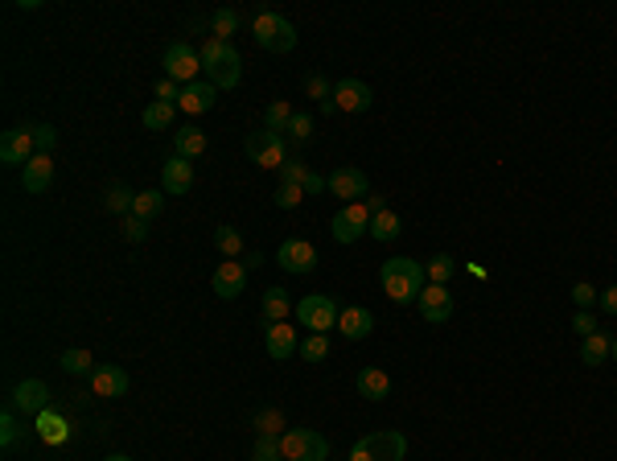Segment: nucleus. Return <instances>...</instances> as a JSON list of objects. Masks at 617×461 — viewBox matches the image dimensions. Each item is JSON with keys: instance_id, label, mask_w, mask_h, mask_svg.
<instances>
[{"instance_id": "obj_39", "label": "nucleus", "mask_w": 617, "mask_h": 461, "mask_svg": "<svg viewBox=\"0 0 617 461\" xmlns=\"http://www.w3.org/2000/svg\"><path fill=\"white\" fill-rule=\"evenodd\" d=\"M305 437H308V429H288L284 437H280V453H284V461H300Z\"/></svg>"}, {"instance_id": "obj_37", "label": "nucleus", "mask_w": 617, "mask_h": 461, "mask_svg": "<svg viewBox=\"0 0 617 461\" xmlns=\"http://www.w3.org/2000/svg\"><path fill=\"white\" fill-rule=\"evenodd\" d=\"M300 354H305L308 363H321V358H330V338H325V333H308L305 342H300Z\"/></svg>"}, {"instance_id": "obj_8", "label": "nucleus", "mask_w": 617, "mask_h": 461, "mask_svg": "<svg viewBox=\"0 0 617 461\" xmlns=\"http://www.w3.org/2000/svg\"><path fill=\"white\" fill-rule=\"evenodd\" d=\"M243 149H247V157L259 165V169H276L280 173V165L288 161V149H284V136H276V132H247V140H243Z\"/></svg>"}, {"instance_id": "obj_44", "label": "nucleus", "mask_w": 617, "mask_h": 461, "mask_svg": "<svg viewBox=\"0 0 617 461\" xmlns=\"http://www.w3.org/2000/svg\"><path fill=\"white\" fill-rule=\"evenodd\" d=\"M305 91H308V99H317V108L325 103V99H333V83L325 75H308Z\"/></svg>"}, {"instance_id": "obj_45", "label": "nucleus", "mask_w": 617, "mask_h": 461, "mask_svg": "<svg viewBox=\"0 0 617 461\" xmlns=\"http://www.w3.org/2000/svg\"><path fill=\"white\" fill-rule=\"evenodd\" d=\"M288 136L297 140V144L313 140V116H308V111H297V116H292V124H288Z\"/></svg>"}, {"instance_id": "obj_34", "label": "nucleus", "mask_w": 617, "mask_h": 461, "mask_svg": "<svg viewBox=\"0 0 617 461\" xmlns=\"http://www.w3.org/2000/svg\"><path fill=\"white\" fill-rule=\"evenodd\" d=\"M234 29H239V12L234 9H218L210 17V37H218V42H231Z\"/></svg>"}, {"instance_id": "obj_40", "label": "nucleus", "mask_w": 617, "mask_h": 461, "mask_svg": "<svg viewBox=\"0 0 617 461\" xmlns=\"http://www.w3.org/2000/svg\"><path fill=\"white\" fill-rule=\"evenodd\" d=\"M330 457V440L321 437V432H313L308 429V437H305V449H300V461H325Z\"/></svg>"}, {"instance_id": "obj_7", "label": "nucleus", "mask_w": 617, "mask_h": 461, "mask_svg": "<svg viewBox=\"0 0 617 461\" xmlns=\"http://www.w3.org/2000/svg\"><path fill=\"white\" fill-rule=\"evenodd\" d=\"M330 235L338 239L341 247H350V243H358L362 235H371V206L366 202L341 206L338 215H333V223H330Z\"/></svg>"}, {"instance_id": "obj_19", "label": "nucleus", "mask_w": 617, "mask_h": 461, "mask_svg": "<svg viewBox=\"0 0 617 461\" xmlns=\"http://www.w3.org/2000/svg\"><path fill=\"white\" fill-rule=\"evenodd\" d=\"M193 185V165L185 157H169L160 165V193H190Z\"/></svg>"}, {"instance_id": "obj_22", "label": "nucleus", "mask_w": 617, "mask_h": 461, "mask_svg": "<svg viewBox=\"0 0 617 461\" xmlns=\"http://www.w3.org/2000/svg\"><path fill=\"white\" fill-rule=\"evenodd\" d=\"M354 383H358V396L371 399V404H379V399L391 396V375H387V371H379V366H362Z\"/></svg>"}, {"instance_id": "obj_50", "label": "nucleus", "mask_w": 617, "mask_h": 461, "mask_svg": "<svg viewBox=\"0 0 617 461\" xmlns=\"http://www.w3.org/2000/svg\"><path fill=\"white\" fill-rule=\"evenodd\" d=\"M181 95V83H173V78H157V99L160 103H177Z\"/></svg>"}, {"instance_id": "obj_53", "label": "nucleus", "mask_w": 617, "mask_h": 461, "mask_svg": "<svg viewBox=\"0 0 617 461\" xmlns=\"http://www.w3.org/2000/svg\"><path fill=\"white\" fill-rule=\"evenodd\" d=\"M239 264H243V268H259V264H264V256H259V251H243V259H239Z\"/></svg>"}, {"instance_id": "obj_2", "label": "nucleus", "mask_w": 617, "mask_h": 461, "mask_svg": "<svg viewBox=\"0 0 617 461\" xmlns=\"http://www.w3.org/2000/svg\"><path fill=\"white\" fill-rule=\"evenodd\" d=\"M198 54H202L206 83H214L218 91H231V86H239V78H243V58H239V50H234L231 42L206 37V45L198 50Z\"/></svg>"}, {"instance_id": "obj_29", "label": "nucleus", "mask_w": 617, "mask_h": 461, "mask_svg": "<svg viewBox=\"0 0 617 461\" xmlns=\"http://www.w3.org/2000/svg\"><path fill=\"white\" fill-rule=\"evenodd\" d=\"M173 116H177V103H160V99H152L140 119H144V128L149 132H160V128H169L173 124Z\"/></svg>"}, {"instance_id": "obj_42", "label": "nucleus", "mask_w": 617, "mask_h": 461, "mask_svg": "<svg viewBox=\"0 0 617 461\" xmlns=\"http://www.w3.org/2000/svg\"><path fill=\"white\" fill-rule=\"evenodd\" d=\"M251 461H284V453H280V437H256Z\"/></svg>"}, {"instance_id": "obj_32", "label": "nucleus", "mask_w": 617, "mask_h": 461, "mask_svg": "<svg viewBox=\"0 0 617 461\" xmlns=\"http://www.w3.org/2000/svg\"><path fill=\"white\" fill-rule=\"evenodd\" d=\"M160 210H165V193H157V190H140L136 193V206H132V215H136V218L152 223Z\"/></svg>"}, {"instance_id": "obj_12", "label": "nucleus", "mask_w": 617, "mask_h": 461, "mask_svg": "<svg viewBox=\"0 0 617 461\" xmlns=\"http://www.w3.org/2000/svg\"><path fill=\"white\" fill-rule=\"evenodd\" d=\"M330 190L333 198H341V202H362L366 198V190H371V182H366V173L354 169V165H341V169L330 173Z\"/></svg>"}, {"instance_id": "obj_27", "label": "nucleus", "mask_w": 617, "mask_h": 461, "mask_svg": "<svg viewBox=\"0 0 617 461\" xmlns=\"http://www.w3.org/2000/svg\"><path fill=\"white\" fill-rule=\"evenodd\" d=\"M292 116H297V111L288 108V99H272V103H267V111H264V128L276 132V136H284L288 124H292Z\"/></svg>"}, {"instance_id": "obj_33", "label": "nucleus", "mask_w": 617, "mask_h": 461, "mask_svg": "<svg viewBox=\"0 0 617 461\" xmlns=\"http://www.w3.org/2000/svg\"><path fill=\"white\" fill-rule=\"evenodd\" d=\"M214 247L223 251V259H243V235L234 226H218L214 231Z\"/></svg>"}, {"instance_id": "obj_49", "label": "nucleus", "mask_w": 617, "mask_h": 461, "mask_svg": "<svg viewBox=\"0 0 617 461\" xmlns=\"http://www.w3.org/2000/svg\"><path fill=\"white\" fill-rule=\"evenodd\" d=\"M572 330L580 333V338H588V333H596V317L588 309H576L572 313Z\"/></svg>"}, {"instance_id": "obj_26", "label": "nucleus", "mask_w": 617, "mask_h": 461, "mask_svg": "<svg viewBox=\"0 0 617 461\" xmlns=\"http://www.w3.org/2000/svg\"><path fill=\"white\" fill-rule=\"evenodd\" d=\"M609 354H613V338H605L601 330L588 333V338H580V363L585 366H601Z\"/></svg>"}, {"instance_id": "obj_6", "label": "nucleus", "mask_w": 617, "mask_h": 461, "mask_svg": "<svg viewBox=\"0 0 617 461\" xmlns=\"http://www.w3.org/2000/svg\"><path fill=\"white\" fill-rule=\"evenodd\" d=\"M160 66H165V78H173V83H181V86H190V83H198L202 54H198L190 42H169V45H165Z\"/></svg>"}, {"instance_id": "obj_15", "label": "nucleus", "mask_w": 617, "mask_h": 461, "mask_svg": "<svg viewBox=\"0 0 617 461\" xmlns=\"http://www.w3.org/2000/svg\"><path fill=\"white\" fill-rule=\"evenodd\" d=\"M214 99H218V86L206 83V78H198V83L181 86L177 111H185V116H206V111L214 108Z\"/></svg>"}, {"instance_id": "obj_51", "label": "nucleus", "mask_w": 617, "mask_h": 461, "mask_svg": "<svg viewBox=\"0 0 617 461\" xmlns=\"http://www.w3.org/2000/svg\"><path fill=\"white\" fill-rule=\"evenodd\" d=\"M596 305H601V309H605L609 317H617V284H609V289L601 292V297H596Z\"/></svg>"}, {"instance_id": "obj_14", "label": "nucleus", "mask_w": 617, "mask_h": 461, "mask_svg": "<svg viewBox=\"0 0 617 461\" xmlns=\"http://www.w3.org/2000/svg\"><path fill=\"white\" fill-rule=\"evenodd\" d=\"M210 289H214V297L234 300L247 289V268L239 264V259H223V264L214 268V276H210Z\"/></svg>"}, {"instance_id": "obj_52", "label": "nucleus", "mask_w": 617, "mask_h": 461, "mask_svg": "<svg viewBox=\"0 0 617 461\" xmlns=\"http://www.w3.org/2000/svg\"><path fill=\"white\" fill-rule=\"evenodd\" d=\"M321 190H330V177H321V173H308V177H305V198H308V193H321Z\"/></svg>"}, {"instance_id": "obj_3", "label": "nucleus", "mask_w": 617, "mask_h": 461, "mask_svg": "<svg viewBox=\"0 0 617 461\" xmlns=\"http://www.w3.org/2000/svg\"><path fill=\"white\" fill-rule=\"evenodd\" d=\"M251 37H256L264 50H272V54H288L292 45H297V29H292V21L288 17H280V12L264 9L251 17Z\"/></svg>"}, {"instance_id": "obj_1", "label": "nucleus", "mask_w": 617, "mask_h": 461, "mask_svg": "<svg viewBox=\"0 0 617 461\" xmlns=\"http://www.w3.org/2000/svg\"><path fill=\"white\" fill-rule=\"evenodd\" d=\"M379 284H383V292L395 300V305H412V300H420V292H424L428 272H424L420 259L395 256V259H387L383 268H379Z\"/></svg>"}, {"instance_id": "obj_55", "label": "nucleus", "mask_w": 617, "mask_h": 461, "mask_svg": "<svg viewBox=\"0 0 617 461\" xmlns=\"http://www.w3.org/2000/svg\"><path fill=\"white\" fill-rule=\"evenodd\" d=\"M609 358H613V363H617V338H613V354H609Z\"/></svg>"}, {"instance_id": "obj_20", "label": "nucleus", "mask_w": 617, "mask_h": 461, "mask_svg": "<svg viewBox=\"0 0 617 461\" xmlns=\"http://www.w3.org/2000/svg\"><path fill=\"white\" fill-rule=\"evenodd\" d=\"M21 185L25 193H45L53 185V161H50V152H37L29 165L21 169Z\"/></svg>"}, {"instance_id": "obj_36", "label": "nucleus", "mask_w": 617, "mask_h": 461, "mask_svg": "<svg viewBox=\"0 0 617 461\" xmlns=\"http://www.w3.org/2000/svg\"><path fill=\"white\" fill-rule=\"evenodd\" d=\"M453 268H457V264H453V256H445V251H440V256H432L424 264L428 284H448V280H453Z\"/></svg>"}, {"instance_id": "obj_38", "label": "nucleus", "mask_w": 617, "mask_h": 461, "mask_svg": "<svg viewBox=\"0 0 617 461\" xmlns=\"http://www.w3.org/2000/svg\"><path fill=\"white\" fill-rule=\"evenodd\" d=\"M21 420H17V412H4V416H0V445H4V449H12V445H17V440H21Z\"/></svg>"}, {"instance_id": "obj_10", "label": "nucleus", "mask_w": 617, "mask_h": 461, "mask_svg": "<svg viewBox=\"0 0 617 461\" xmlns=\"http://www.w3.org/2000/svg\"><path fill=\"white\" fill-rule=\"evenodd\" d=\"M45 407H50V387L42 379H21V383L12 387V412L37 420Z\"/></svg>"}, {"instance_id": "obj_41", "label": "nucleus", "mask_w": 617, "mask_h": 461, "mask_svg": "<svg viewBox=\"0 0 617 461\" xmlns=\"http://www.w3.org/2000/svg\"><path fill=\"white\" fill-rule=\"evenodd\" d=\"M305 177H308V169L300 157H288V161L280 165V185H305Z\"/></svg>"}, {"instance_id": "obj_30", "label": "nucleus", "mask_w": 617, "mask_h": 461, "mask_svg": "<svg viewBox=\"0 0 617 461\" xmlns=\"http://www.w3.org/2000/svg\"><path fill=\"white\" fill-rule=\"evenodd\" d=\"M58 363H62V371L66 375H91L95 371V358H91V350H83V346H75V350H62L58 354Z\"/></svg>"}, {"instance_id": "obj_21", "label": "nucleus", "mask_w": 617, "mask_h": 461, "mask_svg": "<svg viewBox=\"0 0 617 461\" xmlns=\"http://www.w3.org/2000/svg\"><path fill=\"white\" fill-rule=\"evenodd\" d=\"M338 330L346 333L350 342H362V338H371V330H374V313L362 309V305H350V309H341Z\"/></svg>"}, {"instance_id": "obj_28", "label": "nucleus", "mask_w": 617, "mask_h": 461, "mask_svg": "<svg viewBox=\"0 0 617 461\" xmlns=\"http://www.w3.org/2000/svg\"><path fill=\"white\" fill-rule=\"evenodd\" d=\"M103 206L111 210V215H124L128 218L132 215V206H136V193L128 190V185H107V193H103Z\"/></svg>"}, {"instance_id": "obj_46", "label": "nucleus", "mask_w": 617, "mask_h": 461, "mask_svg": "<svg viewBox=\"0 0 617 461\" xmlns=\"http://www.w3.org/2000/svg\"><path fill=\"white\" fill-rule=\"evenodd\" d=\"M596 297H601V292H596L593 284H588V280H576V284H572V300H576V309H593Z\"/></svg>"}, {"instance_id": "obj_16", "label": "nucleus", "mask_w": 617, "mask_h": 461, "mask_svg": "<svg viewBox=\"0 0 617 461\" xmlns=\"http://www.w3.org/2000/svg\"><path fill=\"white\" fill-rule=\"evenodd\" d=\"M33 157H37V149H33V132L29 128H12L4 132V140H0V161L4 165H29Z\"/></svg>"}, {"instance_id": "obj_11", "label": "nucleus", "mask_w": 617, "mask_h": 461, "mask_svg": "<svg viewBox=\"0 0 617 461\" xmlns=\"http://www.w3.org/2000/svg\"><path fill=\"white\" fill-rule=\"evenodd\" d=\"M333 103H338V111L362 116V111H371L374 91L362 78H341V83H333Z\"/></svg>"}, {"instance_id": "obj_48", "label": "nucleus", "mask_w": 617, "mask_h": 461, "mask_svg": "<svg viewBox=\"0 0 617 461\" xmlns=\"http://www.w3.org/2000/svg\"><path fill=\"white\" fill-rule=\"evenodd\" d=\"M144 235H149V223H144V218H136V215L124 218V239H128V243H144Z\"/></svg>"}, {"instance_id": "obj_47", "label": "nucleus", "mask_w": 617, "mask_h": 461, "mask_svg": "<svg viewBox=\"0 0 617 461\" xmlns=\"http://www.w3.org/2000/svg\"><path fill=\"white\" fill-rule=\"evenodd\" d=\"M29 132H33V149H37V152H50L53 144H58V132H53L50 124H33Z\"/></svg>"}, {"instance_id": "obj_17", "label": "nucleus", "mask_w": 617, "mask_h": 461, "mask_svg": "<svg viewBox=\"0 0 617 461\" xmlns=\"http://www.w3.org/2000/svg\"><path fill=\"white\" fill-rule=\"evenodd\" d=\"M91 387H95V396H103V399H119V396H128L132 383H128V371H124V366L103 363L91 371Z\"/></svg>"}, {"instance_id": "obj_43", "label": "nucleus", "mask_w": 617, "mask_h": 461, "mask_svg": "<svg viewBox=\"0 0 617 461\" xmlns=\"http://www.w3.org/2000/svg\"><path fill=\"white\" fill-rule=\"evenodd\" d=\"M305 202V185H276V206L280 210H297Z\"/></svg>"}, {"instance_id": "obj_54", "label": "nucleus", "mask_w": 617, "mask_h": 461, "mask_svg": "<svg viewBox=\"0 0 617 461\" xmlns=\"http://www.w3.org/2000/svg\"><path fill=\"white\" fill-rule=\"evenodd\" d=\"M107 461H132V457H124V453H111V457H107Z\"/></svg>"}, {"instance_id": "obj_35", "label": "nucleus", "mask_w": 617, "mask_h": 461, "mask_svg": "<svg viewBox=\"0 0 617 461\" xmlns=\"http://www.w3.org/2000/svg\"><path fill=\"white\" fill-rule=\"evenodd\" d=\"M256 429H259V437H284L288 424L276 407H264V412H256Z\"/></svg>"}, {"instance_id": "obj_18", "label": "nucleus", "mask_w": 617, "mask_h": 461, "mask_svg": "<svg viewBox=\"0 0 617 461\" xmlns=\"http://www.w3.org/2000/svg\"><path fill=\"white\" fill-rule=\"evenodd\" d=\"M264 346H267V354H272L276 363H288V358L300 350V338H297V330H292L288 322H276V325H267Z\"/></svg>"}, {"instance_id": "obj_9", "label": "nucleus", "mask_w": 617, "mask_h": 461, "mask_svg": "<svg viewBox=\"0 0 617 461\" xmlns=\"http://www.w3.org/2000/svg\"><path fill=\"white\" fill-rule=\"evenodd\" d=\"M276 259H280V268L292 272V276H308V272L317 268V247L308 243V239H284Z\"/></svg>"}, {"instance_id": "obj_5", "label": "nucleus", "mask_w": 617, "mask_h": 461, "mask_svg": "<svg viewBox=\"0 0 617 461\" xmlns=\"http://www.w3.org/2000/svg\"><path fill=\"white\" fill-rule=\"evenodd\" d=\"M338 317H341L338 300L325 297V292H308V297L297 300V322L305 325V330H313V333L333 330V325H338Z\"/></svg>"}, {"instance_id": "obj_13", "label": "nucleus", "mask_w": 617, "mask_h": 461, "mask_svg": "<svg viewBox=\"0 0 617 461\" xmlns=\"http://www.w3.org/2000/svg\"><path fill=\"white\" fill-rule=\"evenodd\" d=\"M420 317L432 325H445L453 317V292H448V284H424V292H420Z\"/></svg>"}, {"instance_id": "obj_24", "label": "nucleus", "mask_w": 617, "mask_h": 461, "mask_svg": "<svg viewBox=\"0 0 617 461\" xmlns=\"http://www.w3.org/2000/svg\"><path fill=\"white\" fill-rule=\"evenodd\" d=\"M206 152V132L185 124L181 132H173V157H185V161H198Z\"/></svg>"}, {"instance_id": "obj_25", "label": "nucleus", "mask_w": 617, "mask_h": 461, "mask_svg": "<svg viewBox=\"0 0 617 461\" xmlns=\"http://www.w3.org/2000/svg\"><path fill=\"white\" fill-rule=\"evenodd\" d=\"M404 235V223H399V215L395 210H374L371 215V239H379V243H395V239Z\"/></svg>"}, {"instance_id": "obj_31", "label": "nucleus", "mask_w": 617, "mask_h": 461, "mask_svg": "<svg viewBox=\"0 0 617 461\" xmlns=\"http://www.w3.org/2000/svg\"><path fill=\"white\" fill-rule=\"evenodd\" d=\"M264 322L267 325L288 322V292L284 289H267L264 292Z\"/></svg>"}, {"instance_id": "obj_4", "label": "nucleus", "mask_w": 617, "mask_h": 461, "mask_svg": "<svg viewBox=\"0 0 617 461\" xmlns=\"http://www.w3.org/2000/svg\"><path fill=\"white\" fill-rule=\"evenodd\" d=\"M404 453H407V437H404V432L379 429V432H371V437L354 440L350 461H404Z\"/></svg>"}, {"instance_id": "obj_23", "label": "nucleus", "mask_w": 617, "mask_h": 461, "mask_svg": "<svg viewBox=\"0 0 617 461\" xmlns=\"http://www.w3.org/2000/svg\"><path fill=\"white\" fill-rule=\"evenodd\" d=\"M33 429H37V437H42L45 445H66V440H70V420H66L62 412H50V407L33 420Z\"/></svg>"}]
</instances>
